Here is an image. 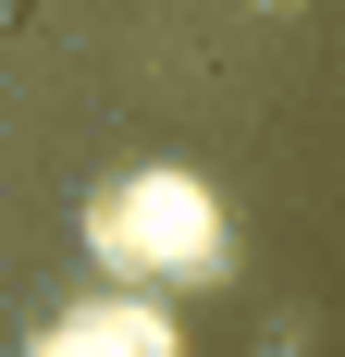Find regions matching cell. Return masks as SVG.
I'll return each instance as SVG.
<instances>
[{
  "mask_svg": "<svg viewBox=\"0 0 345 357\" xmlns=\"http://www.w3.org/2000/svg\"><path fill=\"white\" fill-rule=\"evenodd\" d=\"M13 37H25V0H0V50H13Z\"/></svg>",
  "mask_w": 345,
  "mask_h": 357,
  "instance_id": "cell-1",
  "label": "cell"
},
{
  "mask_svg": "<svg viewBox=\"0 0 345 357\" xmlns=\"http://www.w3.org/2000/svg\"><path fill=\"white\" fill-rule=\"evenodd\" d=\"M272 13H321V0H272Z\"/></svg>",
  "mask_w": 345,
  "mask_h": 357,
  "instance_id": "cell-2",
  "label": "cell"
}]
</instances>
